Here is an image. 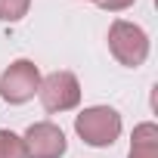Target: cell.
Here are the masks:
<instances>
[{
  "instance_id": "obj_1",
  "label": "cell",
  "mask_w": 158,
  "mask_h": 158,
  "mask_svg": "<svg viewBox=\"0 0 158 158\" xmlns=\"http://www.w3.org/2000/svg\"><path fill=\"white\" fill-rule=\"evenodd\" d=\"M74 130L84 143L90 146H112L121 133V115L109 106H93V109H84L81 115L74 118Z\"/></svg>"
},
{
  "instance_id": "obj_8",
  "label": "cell",
  "mask_w": 158,
  "mask_h": 158,
  "mask_svg": "<svg viewBox=\"0 0 158 158\" xmlns=\"http://www.w3.org/2000/svg\"><path fill=\"white\" fill-rule=\"evenodd\" d=\"M31 6V0H0V22H19Z\"/></svg>"
},
{
  "instance_id": "obj_6",
  "label": "cell",
  "mask_w": 158,
  "mask_h": 158,
  "mask_svg": "<svg viewBox=\"0 0 158 158\" xmlns=\"http://www.w3.org/2000/svg\"><path fill=\"white\" fill-rule=\"evenodd\" d=\"M127 158H158V127L152 121L133 127V139H130V155Z\"/></svg>"
},
{
  "instance_id": "obj_3",
  "label": "cell",
  "mask_w": 158,
  "mask_h": 158,
  "mask_svg": "<svg viewBox=\"0 0 158 158\" xmlns=\"http://www.w3.org/2000/svg\"><path fill=\"white\" fill-rule=\"evenodd\" d=\"M40 87V71L28 59H16L0 74V96L6 102H28Z\"/></svg>"
},
{
  "instance_id": "obj_7",
  "label": "cell",
  "mask_w": 158,
  "mask_h": 158,
  "mask_svg": "<svg viewBox=\"0 0 158 158\" xmlns=\"http://www.w3.org/2000/svg\"><path fill=\"white\" fill-rule=\"evenodd\" d=\"M0 158H25V143L13 130H0Z\"/></svg>"
},
{
  "instance_id": "obj_4",
  "label": "cell",
  "mask_w": 158,
  "mask_h": 158,
  "mask_svg": "<svg viewBox=\"0 0 158 158\" xmlns=\"http://www.w3.org/2000/svg\"><path fill=\"white\" fill-rule=\"evenodd\" d=\"M37 93H40V102L47 112H68L81 102V87H77V77L71 71L47 74L37 87Z\"/></svg>"
},
{
  "instance_id": "obj_5",
  "label": "cell",
  "mask_w": 158,
  "mask_h": 158,
  "mask_svg": "<svg viewBox=\"0 0 158 158\" xmlns=\"http://www.w3.org/2000/svg\"><path fill=\"white\" fill-rule=\"evenodd\" d=\"M22 143H25V158H62L65 155V133L50 121L31 124Z\"/></svg>"
},
{
  "instance_id": "obj_2",
  "label": "cell",
  "mask_w": 158,
  "mask_h": 158,
  "mask_svg": "<svg viewBox=\"0 0 158 158\" xmlns=\"http://www.w3.org/2000/svg\"><path fill=\"white\" fill-rule=\"evenodd\" d=\"M109 50H112V56H115L121 65L136 68V65H143L146 56H149V37H146V31H143L139 25L118 19V22L109 28Z\"/></svg>"
},
{
  "instance_id": "obj_9",
  "label": "cell",
  "mask_w": 158,
  "mask_h": 158,
  "mask_svg": "<svg viewBox=\"0 0 158 158\" xmlns=\"http://www.w3.org/2000/svg\"><path fill=\"white\" fill-rule=\"evenodd\" d=\"M133 3V0H99V6L102 10H112V13H118V10H127Z\"/></svg>"
},
{
  "instance_id": "obj_10",
  "label": "cell",
  "mask_w": 158,
  "mask_h": 158,
  "mask_svg": "<svg viewBox=\"0 0 158 158\" xmlns=\"http://www.w3.org/2000/svg\"><path fill=\"white\" fill-rule=\"evenodd\" d=\"M93 3H99V0H93Z\"/></svg>"
}]
</instances>
